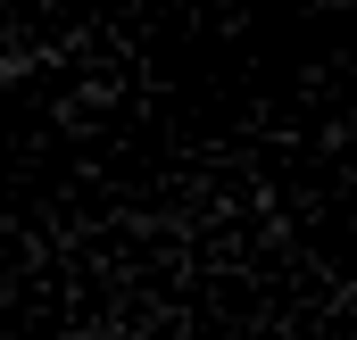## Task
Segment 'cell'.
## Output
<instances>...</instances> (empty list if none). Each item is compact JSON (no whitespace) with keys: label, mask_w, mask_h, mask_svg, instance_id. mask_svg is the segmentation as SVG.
Returning <instances> with one entry per match:
<instances>
[{"label":"cell","mask_w":357,"mask_h":340,"mask_svg":"<svg viewBox=\"0 0 357 340\" xmlns=\"http://www.w3.org/2000/svg\"><path fill=\"white\" fill-rule=\"evenodd\" d=\"M42 67H59V50H0V84H25Z\"/></svg>","instance_id":"6da1fadb"}]
</instances>
